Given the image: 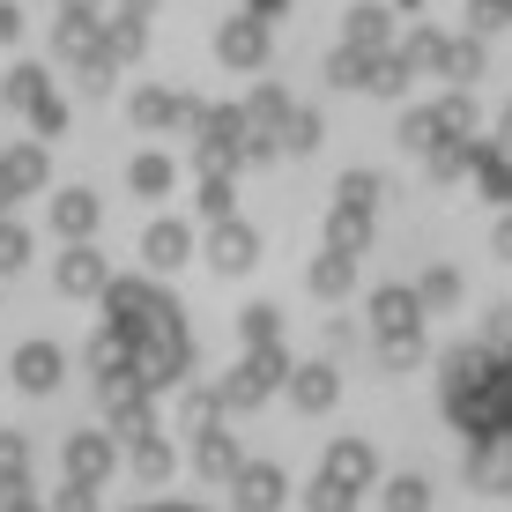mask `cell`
I'll list each match as a JSON object with an SVG mask.
<instances>
[{
	"mask_svg": "<svg viewBox=\"0 0 512 512\" xmlns=\"http://www.w3.org/2000/svg\"><path fill=\"white\" fill-rule=\"evenodd\" d=\"M141 512H201V505H141Z\"/></svg>",
	"mask_w": 512,
	"mask_h": 512,
	"instance_id": "1",
	"label": "cell"
}]
</instances>
